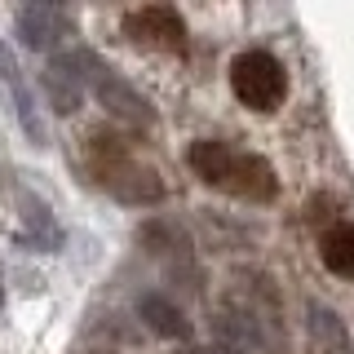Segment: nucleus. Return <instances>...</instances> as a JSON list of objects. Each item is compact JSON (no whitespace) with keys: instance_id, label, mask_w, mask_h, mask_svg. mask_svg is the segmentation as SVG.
Returning <instances> with one entry per match:
<instances>
[{"instance_id":"obj_1","label":"nucleus","mask_w":354,"mask_h":354,"mask_svg":"<svg viewBox=\"0 0 354 354\" xmlns=\"http://www.w3.org/2000/svg\"><path fill=\"white\" fill-rule=\"evenodd\" d=\"M186 164L208 186H217L226 195H239L248 204H270L279 195V177H274L270 160H261V155H243L235 147H221V142H195L186 151Z\"/></svg>"},{"instance_id":"obj_11","label":"nucleus","mask_w":354,"mask_h":354,"mask_svg":"<svg viewBox=\"0 0 354 354\" xmlns=\"http://www.w3.org/2000/svg\"><path fill=\"white\" fill-rule=\"evenodd\" d=\"M31 5H58V0H31Z\"/></svg>"},{"instance_id":"obj_2","label":"nucleus","mask_w":354,"mask_h":354,"mask_svg":"<svg viewBox=\"0 0 354 354\" xmlns=\"http://www.w3.org/2000/svg\"><path fill=\"white\" fill-rule=\"evenodd\" d=\"M58 62L66 66V71L75 75L84 88H93L97 93V102H102L111 115H120V120H133V124H151L155 120V111H151V102L133 88L120 71H111V66L97 58L93 49H84V44H75V49H66V53H58Z\"/></svg>"},{"instance_id":"obj_10","label":"nucleus","mask_w":354,"mask_h":354,"mask_svg":"<svg viewBox=\"0 0 354 354\" xmlns=\"http://www.w3.org/2000/svg\"><path fill=\"white\" fill-rule=\"evenodd\" d=\"M138 315L147 319L160 337H186V315L169 301V297H160V292L142 297V301H138Z\"/></svg>"},{"instance_id":"obj_12","label":"nucleus","mask_w":354,"mask_h":354,"mask_svg":"<svg viewBox=\"0 0 354 354\" xmlns=\"http://www.w3.org/2000/svg\"><path fill=\"white\" fill-rule=\"evenodd\" d=\"M0 306H5V283H0Z\"/></svg>"},{"instance_id":"obj_4","label":"nucleus","mask_w":354,"mask_h":354,"mask_svg":"<svg viewBox=\"0 0 354 354\" xmlns=\"http://www.w3.org/2000/svg\"><path fill=\"white\" fill-rule=\"evenodd\" d=\"M93 173H97V182H102L120 204H155V199H164V182H160V177H155L151 169L129 164L120 151H106V160L97 164Z\"/></svg>"},{"instance_id":"obj_7","label":"nucleus","mask_w":354,"mask_h":354,"mask_svg":"<svg viewBox=\"0 0 354 354\" xmlns=\"http://www.w3.org/2000/svg\"><path fill=\"white\" fill-rule=\"evenodd\" d=\"M0 80H5V93L14 97V111H18V124H22V133H27L31 142H44V129H40V111H36V102H31V88H27V75H22V66H18V58L9 53V44L0 40Z\"/></svg>"},{"instance_id":"obj_5","label":"nucleus","mask_w":354,"mask_h":354,"mask_svg":"<svg viewBox=\"0 0 354 354\" xmlns=\"http://www.w3.org/2000/svg\"><path fill=\"white\" fill-rule=\"evenodd\" d=\"M124 31L133 44H155V49H173L182 53L186 49V22L173 5H147V9H133L124 18Z\"/></svg>"},{"instance_id":"obj_6","label":"nucleus","mask_w":354,"mask_h":354,"mask_svg":"<svg viewBox=\"0 0 354 354\" xmlns=\"http://www.w3.org/2000/svg\"><path fill=\"white\" fill-rule=\"evenodd\" d=\"M14 27H18V40L31 44V49H40V53H53V49H62L66 40H75V22L66 14H58L53 5H27Z\"/></svg>"},{"instance_id":"obj_8","label":"nucleus","mask_w":354,"mask_h":354,"mask_svg":"<svg viewBox=\"0 0 354 354\" xmlns=\"http://www.w3.org/2000/svg\"><path fill=\"white\" fill-rule=\"evenodd\" d=\"M319 261L328 274L354 283V221H337L319 235Z\"/></svg>"},{"instance_id":"obj_9","label":"nucleus","mask_w":354,"mask_h":354,"mask_svg":"<svg viewBox=\"0 0 354 354\" xmlns=\"http://www.w3.org/2000/svg\"><path fill=\"white\" fill-rule=\"evenodd\" d=\"M44 93H49V102H53V111H58V115H75V111H80L84 84L58 62V53L49 58V71H44Z\"/></svg>"},{"instance_id":"obj_3","label":"nucleus","mask_w":354,"mask_h":354,"mask_svg":"<svg viewBox=\"0 0 354 354\" xmlns=\"http://www.w3.org/2000/svg\"><path fill=\"white\" fill-rule=\"evenodd\" d=\"M230 88L248 111H279L288 97V71L274 53L243 49L230 62Z\"/></svg>"}]
</instances>
